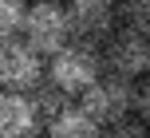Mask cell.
<instances>
[{
	"label": "cell",
	"instance_id": "obj_5",
	"mask_svg": "<svg viewBox=\"0 0 150 138\" xmlns=\"http://www.w3.org/2000/svg\"><path fill=\"white\" fill-rule=\"evenodd\" d=\"M47 79V55L28 39H4L0 47V83L4 91H36Z\"/></svg>",
	"mask_w": 150,
	"mask_h": 138
},
{
	"label": "cell",
	"instance_id": "obj_2",
	"mask_svg": "<svg viewBox=\"0 0 150 138\" xmlns=\"http://www.w3.org/2000/svg\"><path fill=\"white\" fill-rule=\"evenodd\" d=\"M24 39H28L36 51H44L52 59L55 51L71 44V12L63 0H32L28 8V24H24Z\"/></svg>",
	"mask_w": 150,
	"mask_h": 138
},
{
	"label": "cell",
	"instance_id": "obj_10",
	"mask_svg": "<svg viewBox=\"0 0 150 138\" xmlns=\"http://www.w3.org/2000/svg\"><path fill=\"white\" fill-rule=\"evenodd\" d=\"M103 138H150V123L142 115H127V118H119V123H107Z\"/></svg>",
	"mask_w": 150,
	"mask_h": 138
},
{
	"label": "cell",
	"instance_id": "obj_3",
	"mask_svg": "<svg viewBox=\"0 0 150 138\" xmlns=\"http://www.w3.org/2000/svg\"><path fill=\"white\" fill-rule=\"evenodd\" d=\"M103 67L111 75H122V79H142L150 75V36L130 24H119L111 32V39L103 44Z\"/></svg>",
	"mask_w": 150,
	"mask_h": 138
},
{
	"label": "cell",
	"instance_id": "obj_12",
	"mask_svg": "<svg viewBox=\"0 0 150 138\" xmlns=\"http://www.w3.org/2000/svg\"><path fill=\"white\" fill-rule=\"evenodd\" d=\"M134 115H142L150 123V75L138 79V103H134Z\"/></svg>",
	"mask_w": 150,
	"mask_h": 138
},
{
	"label": "cell",
	"instance_id": "obj_7",
	"mask_svg": "<svg viewBox=\"0 0 150 138\" xmlns=\"http://www.w3.org/2000/svg\"><path fill=\"white\" fill-rule=\"evenodd\" d=\"M47 130V115L40 111L32 91H4L0 99V134L4 138H40Z\"/></svg>",
	"mask_w": 150,
	"mask_h": 138
},
{
	"label": "cell",
	"instance_id": "obj_6",
	"mask_svg": "<svg viewBox=\"0 0 150 138\" xmlns=\"http://www.w3.org/2000/svg\"><path fill=\"white\" fill-rule=\"evenodd\" d=\"M67 12H71V36L91 47H103L111 32L122 24L119 0H67Z\"/></svg>",
	"mask_w": 150,
	"mask_h": 138
},
{
	"label": "cell",
	"instance_id": "obj_4",
	"mask_svg": "<svg viewBox=\"0 0 150 138\" xmlns=\"http://www.w3.org/2000/svg\"><path fill=\"white\" fill-rule=\"evenodd\" d=\"M79 103L91 111V115L99 118V123H119V118L134 115V103H138V83L134 79H122V75H111V71H103V75L95 79V83L87 87V91L79 95Z\"/></svg>",
	"mask_w": 150,
	"mask_h": 138
},
{
	"label": "cell",
	"instance_id": "obj_8",
	"mask_svg": "<svg viewBox=\"0 0 150 138\" xmlns=\"http://www.w3.org/2000/svg\"><path fill=\"white\" fill-rule=\"evenodd\" d=\"M47 138H103V123L83 103H67L59 115L47 118Z\"/></svg>",
	"mask_w": 150,
	"mask_h": 138
},
{
	"label": "cell",
	"instance_id": "obj_1",
	"mask_svg": "<svg viewBox=\"0 0 150 138\" xmlns=\"http://www.w3.org/2000/svg\"><path fill=\"white\" fill-rule=\"evenodd\" d=\"M103 71H107L103 67V47L79 44V39H71L63 51H55L52 59H47V79H52L55 87H63L71 99H79Z\"/></svg>",
	"mask_w": 150,
	"mask_h": 138
},
{
	"label": "cell",
	"instance_id": "obj_9",
	"mask_svg": "<svg viewBox=\"0 0 150 138\" xmlns=\"http://www.w3.org/2000/svg\"><path fill=\"white\" fill-rule=\"evenodd\" d=\"M28 0H0V36L4 39H24V24H28Z\"/></svg>",
	"mask_w": 150,
	"mask_h": 138
},
{
	"label": "cell",
	"instance_id": "obj_11",
	"mask_svg": "<svg viewBox=\"0 0 150 138\" xmlns=\"http://www.w3.org/2000/svg\"><path fill=\"white\" fill-rule=\"evenodd\" d=\"M119 20L150 36V0H119Z\"/></svg>",
	"mask_w": 150,
	"mask_h": 138
},
{
	"label": "cell",
	"instance_id": "obj_13",
	"mask_svg": "<svg viewBox=\"0 0 150 138\" xmlns=\"http://www.w3.org/2000/svg\"><path fill=\"white\" fill-rule=\"evenodd\" d=\"M44 138H47V134H44Z\"/></svg>",
	"mask_w": 150,
	"mask_h": 138
}]
</instances>
